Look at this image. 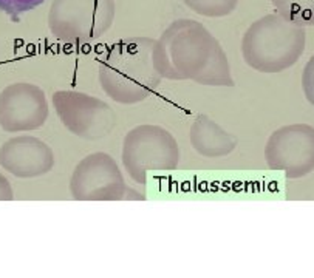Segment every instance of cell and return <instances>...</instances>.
Listing matches in <instances>:
<instances>
[{"label":"cell","mask_w":314,"mask_h":278,"mask_svg":"<svg viewBox=\"0 0 314 278\" xmlns=\"http://www.w3.org/2000/svg\"><path fill=\"white\" fill-rule=\"evenodd\" d=\"M305 45V28L274 12L257 19L246 29L242 56L248 67L256 71L282 73L301 59Z\"/></svg>","instance_id":"3"},{"label":"cell","mask_w":314,"mask_h":278,"mask_svg":"<svg viewBox=\"0 0 314 278\" xmlns=\"http://www.w3.org/2000/svg\"><path fill=\"white\" fill-rule=\"evenodd\" d=\"M53 107L68 132L87 141H98L113 132L118 118L115 110L99 97L76 90H59Z\"/></svg>","instance_id":"7"},{"label":"cell","mask_w":314,"mask_h":278,"mask_svg":"<svg viewBox=\"0 0 314 278\" xmlns=\"http://www.w3.org/2000/svg\"><path fill=\"white\" fill-rule=\"evenodd\" d=\"M115 12V0H53L48 26L60 42L90 43L112 28Z\"/></svg>","instance_id":"5"},{"label":"cell","mask_w":314,"mask_h":278,"mask_svg":"<svg viewBox=\"0 0 314 278\" xmlns=\"http://www.w3.org/2000/svg\"><path fill=\"white\" fill-rule=\"evenodd\" d=\"M194 12L205 17H225L235 11L239 0H181Z\"/></svg>","instance_id":"13"},{"label":"cell","mask_w":314,"mask_h":278,"mask_svg":"<svg viewBox=\"0 0 314 278\" xmlns=\"http://www.w3.org/2000/svg\"><path fill=\"white\" fill-rule=\"evenodd\" d=\"M45 0H0V11L9 14L11 17L17 19L20 14L42 5Z\"/></svg>","instance_id":"14"},{"label":"cell","mask_w":314,"mask_h":278,"mask_svg":"<svg viewBox=\"0 0 314 278\" xmlns=\"http://www.w3.org/2000/svg\"><path fill=\"white\" fill-rule=\"evenodd\" d=\"M121 159L132 181L144 186L150 173L178 169L180 147L174 135L164 127L143 124L133 127L124 136Z\"/></svg>","instance_id":"4"},{"label":"cell","mask_w":314,"mask_h":278,"mask_svg":"<svg viewBox=\"0 0 314 278\" xmlns=\"http://www.w3.org/2000/svg\"><path fill=\"white\" fill-rule=\"evenodd\" d=\"M45 91L28 82L8 85L0 93V127L8 133L33 132L48 119Z\"/></svg>","instance_id":"9"},{"label":"cell","mask_w":314,"mask_h":278,"mask_svg":"<svg viewBox=\"0 0 314 278\" xmlns=\"http://www.w3.org/2000/svg\"><path fill=\"white\" fill-rule=\"evenodd\" d=\"M277 12L304 28L314 26V0H271Z\"/></svg>","instance_id":"12"},{"label":"cell","mask_w":314,"mask_h":278,"mask_svg":"<svg viewBox=\"0 0 314 278\" xmlns=\"http://www.w3.org/2000/svg\"><path fill=\"white\" fill-rule=\"evenodd\" d=\"M153 65L163 79L208 87H234L228 56L211 31L197 20L172 22L153 45Z\"/></svg>","instance_id":"1"},{"label":"cell","mask_w":314,"mask_h":278,"mask_svg":"<svg viewBox=\"0 0 314 278\" xmlns=\"http://www.w3.org/2000/svg\"><path fill=\"white\" fill-rule=\"evenodd\" d=\"M0 166L17 178H37L53 170L54 153L36 136H15L0 147Z\"/></svg>","instance_id":"10"},{"label":"cell","mask_w":314,"mask_h":278,"mask_svg":"<svg viewBox=\"0 0 314 278\" xmlns=\"http://www.w3.org/2000/svg\"><path fill=\"white\" fill-rule=\"evenodd\" d=\"M189 139L192 149L205 158H223L237 149V138L211 119L208 114H198L191 125Z\"/></svg>","instance_id":"11"},{"label":"cell","mask_w":314,"mask_h":278,"mask_svg":"<svg viewBox=\"0 0 314 278\" xmlns=\"http://www.w3.org/2000/svg\"><path fill=\"white\" fill-rule=\"evenodd\" d=\"M270 170L299 179L314 170V127L310 124L284 125L273 132L265 145Z\"/></svg>","instance_id":"8"},{"label":"cell","mask_w":314,"mask_h":278,"mask_svg":"<svg viewBox=\"0 0 314 278\" xmlns=\"http://www.w3.org/2000/svg\"><path fill=\"white\" fill-rule=\"evenodd\" d=\"M302 90L307 101L314 107V54L305 63L302 71Z\"/></svg>","instance_id":"15"},{"label":"cell","mask_w":314,"mask_h":278,"mask_svg":"<svg viewBox=\"0 0 314 278\" xmlns=\"http://www.w3.org/2000/svg\"><path fill=\"white\" fill-rule=\"evenodd\" d=\"M70 195L76 201L146 200L144 193L124 181L116 161L105 152H95L76 164L70 178Z\"/></svg>","instance_id":"6"},{"label":"cell","mask_w":314,"mask_h":278,"mask_svg":"<svg viewBox=\"0 0 314 278\" xmlns=\"http://www.w3.org/2000/svg\"><path fill=\"white\" fill-rule=\"evenodd\" d=\"M152 37H127L108 48L99 67L104 93L122 105H133L153 96L161 76L153 65Z\"/></svg>","instance_id":"2"},{"label":"cell","mask_w":314,"mask_h":278,"mask_svg":"<svg viewBox=\"0 0 314 278\" xmlns=\"http://www.w3.org/2000/svg\"><path fill=\"white\" fill-rule=\"evenodd\" d=\"M14 200L12 187L8 183V179L0 173V201H11Z\"/></svg>","instance_id":"16"}]
</instances>
